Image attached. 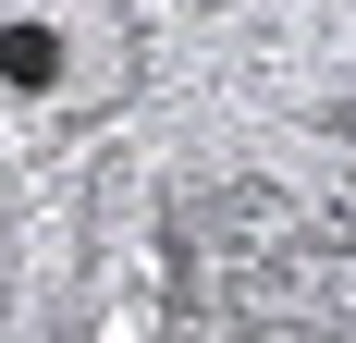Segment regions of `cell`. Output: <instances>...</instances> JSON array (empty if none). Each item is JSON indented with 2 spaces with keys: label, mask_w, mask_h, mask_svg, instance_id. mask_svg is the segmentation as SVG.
<instances>
[{
  "label": "cell",
  "mask_w": 356,
  "mask_h": 343,
  "mask_svg": "<svg viewBox=\"0 0 356 343\" xmlns=\"http://www.w3.org/2000/svg\"><path fill=\"white\" fill-rule=\"evenodd\" d=\"M0 86L49 99V86H62V25H0Z\"/></svg>",
  "instance_id": "6da1fadb"
},
{
  "label": "cell",
  "mask_w": 356,
  "mask_h": 343,
  "mask_svg": "<svg viewBox=\"0 0 356 343\" xmlns=\"http://www.w3.org/2000/svg\"><path fill=\"white\" fill-rule=\"evenodd\" d=\"M221 233L283 245V233H295V196H283V184H234V196H221Z\"/></svg>",
  "instance_id": "7a4b0ae2"
}]
</instances>
